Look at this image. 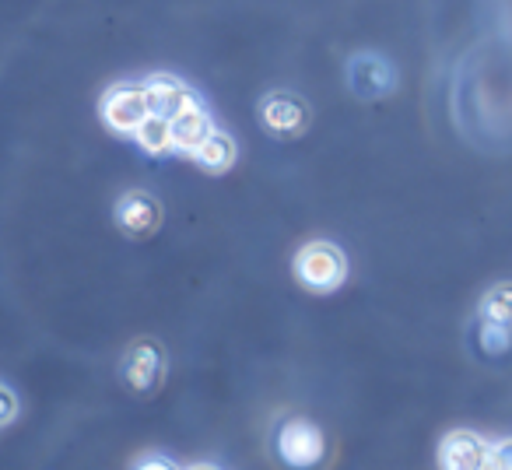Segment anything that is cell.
<instances>
[{"label":"cell","mask_w":512,"mask_h":470,"mask_svg":"<svg viewBox=\"0 0 512 470\" xmlns=\"http://www.w3.org/2000/svg\"><path fill=\"white\" fill-rule=\"evenodd\" d=\"M137 467H162V470H176V460L172 456H162V453H148L137 460Z\"/></svg>","instance_id":"e0dca14e"},{"label":"cell","mask_w":512,"mask_h":470,"mask_svg":"<svg viewBox=\"0 0 512 470\" xmlns=\"http://www.w3.org/2000/svg\"><path fill=\"white\" fill-rule=\"evenodd\" d=\"M512 348V327L481 320V351L484 355H505Z\"/></svg>","instance_id":"5bb4252c"},{"label":"cell","mask_w":512,"mask_h":470,"mask_svg":"<svg viewBox=\"0 0 512 470\" xmlns=\"http://www.w3.org/2000/svg\"><path fill=\"white\" fill-rule=\"evenodd\" d=\"M274 449L288 467H316L327 453V442L320 425H313L309 418H285L274 432Z\"/></svg>","instance_id":"8992f818"},{"label":"cell","mask_w":512,"mask_h":470,"mask_svg":"<svg viewBox=\"0 0 512 470\" xmlns=\"http://www.w3.org/2000/svg\"><path fill=\"white\" fill-rule=\"evenodd\" d=\"M256 116L264 123L267 134L274 137H302L313 123V106L302 99L299 92L288 88H274L264 99L256 102Z\"/></svg>","instance_id":"5b68a950"},{"label":"cell","mask_w":512,"mask_h":470,"mask_svg":"<svg viewBox=\"0 0 512 470\" xmlns=\"http://www.w3.org/2000/svg\"><path fill=\"white\" fill-rule=\"evenodd\" d=\"M491 470H512V439L491 442Z\"/></svg>","instance_id":"2e32d148"},{"label":"cell","mask_w":512,"mask_h":470,"mask_svg":"<svg viewBox=\"0 0 512 470\" xmlns=\"http://www.w3.org/2000/svg\"><path fill=\"white\" fill-rule=\"evenodd\" d=\"M130 141L144 151V155H172V120L169 116H158V113H148L144 123L134 130Z\"/></svg>","instance_id":"7c38bea8"},{"label":"cell","mask_w":512,"mask_h":470,"mask_svg":"<svg viewBox=\"0 0 512 470\" xmlns=\"http://www.w3.org/2000/svg\"><path fill=\"white\" fill-rule=\"evenodd\" d=\"M435 460L446 470H491V442L470 428H456L442 435Z\"/></svg>","instance_id":"ba28073f"},{"label":"cell","mask_w":512,"mask_h":470,"mask_svg":"<svg viewBox=\"0 0 512 470\" xmlns=\"http://www.w3.org/2000/svg\"><path fill=\"white\" fill-rule=\"evenodd\" d=\"M190 158H193V165H197V169L211 172V176H221V172L235 169V162H239V141H235L228 130L214 127V134L207 137V141L200 144Z\"/></svg>","instance_id":"8fae6325"},{"label":"cell","mask_w":512,"mask_h":470,"mask_svg":"<svg viewBox=\"0 0 512 470\" xmlns=\"http://www.w3.org/2000/svg\"><path fill=\"white\" fill-rule=\"evenodd\" d=\"M113 221L130 239H148L162 225V204L148 190H123L113 204Z\"/></svg>","instance_id":"52a82bcc"},{"label":"cell","mask_w":512,"mask_h":470,"mask_svg":"<svg viewBox=\"0 0 512 470\" xmlns=\"http://www.w3.org/2000/svg\"><path fill=\"white\" fill-rule=\"evenodd\" d=\"M344 81L358 102H383L400 88V71L386 53L355 50L344 60Z\"/></svg>","instance_id":"7a4b0ae2"},{"label":"cell","mask_w":512,"mask_h":470,"mask_svg":"<svg viewBox=\"0 0 512 470\" xmlns=\"http://www.w3.org/2000/svg\"><path fill=\"white\" fill-rule=\"evenodd\" d=\"M18 414H22V400H18V393L0 379V432L8 425H15Z\"/></svg>","instance_id":"9a60e30c"},{"label":"cell","mask_w":512,"mask_h":470,"mask_svg":"<svg viewBox=\"0 0 512 470\" xmlns=\"http://www.w3.org/2000/svg\"><path fill=\"white\" fill-rule=\"evenodd\" d=\"M477 313H481V320L512 327V281L491 285L488 292L481 295V306H477Z\"/></svg>","instance_id":"4fadbf2b"},{"label":"cell","mask_w":512,"mask_h":470,"mask_svg":"<svg viewBox=\"0 0 512 470\" xmlns=\"http://www.w3.org/2000/svg\"><path fill=\"white\" fill-rule=\"evenodd\" d=\"M292 274L306 292L313 295H334L348 281V257L330 239H313L302 243L292 257Z\"/></svg>","instance_id":"6da1fadb"},{"label":"cell","mask_w":512,"mask_h":470,"mask_svg":"<svg viewBox=\"0 0 512 470\" xmlns=\"http://www.w3.org/2000/svg\"><path fill=\"white\" fill-rule=\"evenodd\" d=\"M214 127H218V123H214L211 109H207L204 102L183 109V113L172 116V151H176V155L190 158L193 151H197L200 144H204L207 137L214 134Z\"/></svg>","instance_id":"30bf717a"},{"label":"cell","mask_w":512,"mask_h":470,"mask_svg":"<svg viewBox=\"0 0 512 470\" xmlns=\"http://www.w3.org/2000/svg\"><path fill=\"white\" fill-rule=\"evenodd\" d=\"M165 372H169V355H165V348L155 337L134 341L120 358V379L137 397H151V393L162 390Z\"/></svg>","instance_id":"277c9868"},{"label":"cell","mask_w":512,"mask_h":470,"mask_svg":"<svg viewBox=\"0 0 512 470\" xmlns=\"http://www.w3.org/2000/svg\"><path fill=\"white\" fill-rule=\"evenodd\" d=\"M151 113L148 85L144 81H116L102 92L99 99V116L116 137H134V130L144 123V116Z\"/></svg>","instance_id":"3957f363"},{"label":"cell","mask_w":512,"mask_h":470,"mask_svg":"<svg viewBox=\"0 0 512 470\" xmlns=\"http://www.w3.org/2000/svg\"><path fill=\"white\" fill-rule=\"evenodd\" d=\"M144 85H148L151 113L169 116V120L200 102V95L183 78H176V74H151V78H144Z\"/></svg>","instance_id":"9c48e42d"}]
</instances>
